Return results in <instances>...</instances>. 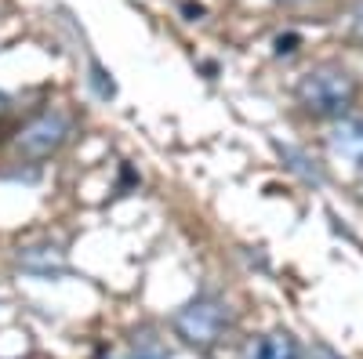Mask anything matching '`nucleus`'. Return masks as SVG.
<instances>
[{"label": "nucleus", "instance_id": "1", "mask_svg": "<svg viewBox=\"0 0 363 359\" xmlns=\"http://www.w3.org/2000/svg\"><path fill=\"white\" fill-rule=\"evenodd\" d=\"M298 102L316 116H342L356 102V80L342 66H313L298 80Z\"/></svg>", "mask_w": 363, "mask_h": 359}, {"label": "nucleus", "instance_id": "2", "mask_svg": "<svg viewBox=\"0 0 363 359\" xmlns=\"http://www.w3.org/2000/svg\"><path fill=\"white\" fill-rule=\"evenodd\" d=\"M229 323H233V312L229 305L222 302V297H211V294H200L193 297V302H186L174 316H171V326H174V334L193 345V348H215L225 331H229Z\"/></svg>", "mask_w": 363, "mask_h": 359}, {"label": "nucleus", "instance_id": "3", "mask_svg": "<svg viewBox=\"0 0 363 359\" xmlns=\"http://www.w3.org/2000/svg\"><path fill=\"white\" fill-rule=\"evenodd\" d=\"M69 127H73L69 113H62V109H44V113H37V116L18 131V153L29 156V160H44V156H51V153H58V149H62V142L69 138Z\"/></svg>", "mask_w": 363, "mask_h": 359}, {"label": "nucleus", "instance_id": "4", "mask_svg": "<svg viewBox=\"0 0 363 359\" xmlns=\"http://www.w3.org/2000/svg\"><path fill=\"white\" fill-rule=\"evenodd\" d=\"M18 261H22V268H29V273H40V276L66 273V254H62V247H55V244L22 247V251H18Z\"/></svg>", "mask_w": 363, "mask_h": 359}, {"label": "nucleus", "instance_id": "5", "mask_svg": "<svg viewBox=\"0 0 363 359\" xmlns=\"http://www.w3.org/2000/svg\"><path fill=\"white\" fill-rule=\"evenodd\" d=\"M247 359H301V345L287 331H269L255 341Z\"/></svg>", "mask_w": 363, "mask_h": 359}, {"label": "nucleus", "instance_id": "6", "mask_svg": "<svg viewBox=\"0 0 363 359\" xmlns=\"http://www.w3.org/2000/svg\"><path fill=\"white\" fill-rule=\"evenodd\" d=\"M330 149L342 153L345 160H352L363 171V124H356V120H342V124L330 131Z\"/></svg>", "mask_w": 363, "mask_h": 359}, {"label": "nucleus", "instance_id": "7", "mask_svg": "<svg viewBox=\"0 0 363 359\" xmlns=\"http://www.w3.org/2000/svg\"><path fill=\"white\" fill-rule=\"evenodd\" d=\"M272 145H277V153L287 160V167H291L294 174H301L306 182H313V186H323V182H327L323 167H320L309 153H301V149H294V145H284V142H272Z\"/></svg>", "mask_w": 363, "mask_h": 359}, {"label": "nucleus", "instance_id": "8", "mask_svg": "<svg viewBox=\"0 0 363 359\" xmlns=\"http://www.w3.org/2000/svg\"><path fill=\"white\" fill-rule=\"evenodd\" d=\"M131 359H171V352L153 331H138L131 338Z\"/></svg>", "mask_w": 363, "mask_h": 359}, {"label": "nucleus", "instance_id": "9", "mask_svg": "<svg viewBox=\"0 0 363 359\" xmlns=\"http://www.w3.org/2000/svg\"><path fill=\"white\" fill-rule=\"evenodd\" d=\"M91 87H95V95H99V98H106V102L116 95V84H113V80H109V73L99 66V58H91Z\"/></svg>", "mask_w": 363, "mask_h": 359}, {"label": "nucleus", "instance_id": "10", "mask_svg": "<svg viewBox=\"0 0 363 359\" xmlns=\"http://www.w3.org/2000/svg\"><path fill=\"white\" fill-rule=\"evenodd\" d=\"M294 51H298V33L277 37V55H294Z\"/></svg>", "mask_w": 363, "mask_h": 359}, {"label": "nucleus", "instance_id": "11", "mask_svg": "<svg viewBox=\"0 0 363 359\" xmlns=\"http://www.w3.org/2000/svg\"><path fill=\"white\" fill-rule=\"evenodd\" d=\"M352 33H356V40H363V0H359L356 11H352Z\"/></svg>", "mask_w": 363, "mask_h": 359}, {"label": "nucleus", "instance_id": "12", "mask_svg": "<svg viewBox=\"0 0 363 359\" xmlns=\"http://www.w3.org/2000/svg\"><path fill=\"white\" fill-rule=\"evenodd\" d=\"M313 359H342V355H338V352H330L327 345H316V348H313Z\"/></svg>", "mask_w": 363, "mask_h": 359}, {"label": "nucleus", "instance_id": "13", "mask_svg": "<svg viewBox=\"0 0 363 359\" xmlns=\"http://www.w3.org/2000/svg\"><path fill=\"white\" fill-rule=\"evenodd\" d=\"M0 113H4V95H0Z\"/></svg>", "mask_w": 363, "mask_h": 359}]
</instances>
